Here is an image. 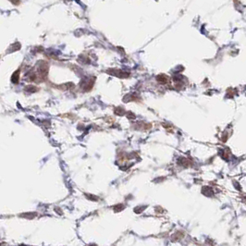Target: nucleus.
<instances>
[{
	"instance_id": "f257e3e1",
	"label": "nucleus",
	"mask_w": 246,
	"mask_h": 246,
	"mask_svg": "<svg viewBox=\"0 0 246 246\" xmlns=\"http://www.w3.org/2000/svg\"><path fill=\"white\" fill-rule=\"evenodd\" d=\"M10 1L13 3V4H16V5H18L19 3H20V1L19 0H10Z\"/></svg>"
}]
</instances>
